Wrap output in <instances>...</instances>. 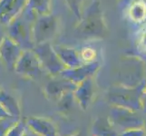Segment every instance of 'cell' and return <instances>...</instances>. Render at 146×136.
<instances>
[{
  "label": "cell",
  "mask_w": 146,
  "mask_h": 136,
  "mask_svg": "<svg viewBox=\"0 0 146 136\" xmlns=\"http://www.w3.org/2000/svg\"><path fill=\"white\" fill-rule=\"evenodd\" d=\"M108 120L113 128L120 133L129 129L144 127L145 114L142 112L114 105L110 111Z\"/></svg>",
  "instance_id": "cell-1"
},
{
  "label": "cell",
  "mask_w": 146,
  "mask_h": 136,
  "mask_svg": "<svg viewBox=\"0 0 146 136\" xmlns=\"http://www.w3.org/2000/svg\"><path fill=\"white\" fill-rule=\"evenodd\" d=\"M26 123L30 129L41 136H58L56 128L54 123L46 119L30 117Z\"/></svg>",
  "instance_id": "cell-2"
},
{
  "label": "cell",
  "mask_w": 146,
  "mask_h": 136,
  "mask_svg": "<svg viewBox=\"0 0 146 136\" xmlns=\"http://www.w3.org/2000/svg\"><path fill=\"white\" fill-rule=\"evenodd\" d=\"M91 134L94 136H119V133L113 128L108 118H98L92 126Z\"/></svg>",
  "instance_id": "cell-3"
},
{
  "label": "cell",
  "mask_w": 146,
  "mask_h": 136,
  "mask_svg": "<svg viewBox=\"0 0 146 136\" xmlns=\"http://www.w3.org/2000/svg\"><path fill=\"white\" fill-rule=\"evenodd\" d=\"M77 100L79 101V103L84 110H86L91 103V99L93 96V90L92 84L90 81H86L83 83L82 86L80 87L76 94H75Z\"/></svg>",
  "instance_id": "cell-4"
},
{
  "label": "cell",
  "mask_w": 146,
  "mask_h": 136,
  "mask_svg": "<svg viewBox=\"0 0 146 136\" xmlns=\"http://www.w3.org/2000/svg\"><path fill=\"white\" fill-rule=\"evenodd\" d=\"M0 104L7 111L9 115L14 117H20V110L18 104L11 97H8L7 95H2L0 97Z\"/></svg>",
  "instance_id": "cell-5"
},
{
  "label": "cell",
  "mask_w": 146,
  "mask_h": 136,
  "mask_svg": "<svg viewBox=\"0 0 146 136\" xmlns=\"http://www.w3.org/2000/svg\"><path fill=\"white\" fill-rule=\"evenodd\" d=\"M20 117H14L9 116L6 118L0 119V136H6L7 132L12 126L16 124Z\"/></svg>",
  "instance_id": "cell-6"
},
{
  "label": "cell",
  "mask_w": 146,
  "mask_h": 136,
  "mask_svg": "<svg viewBox=\"0 0 146 136\" xmlns=\"http://www.w3.org/2000/svg\"><path fill=\"white\" fill-rule=\"evenodd\" d=\"M27 127V123L19 119L18 122L10 128L6 136H24Z\"/></svg>",
  "instance_id": "cell-7"
},
{
  "label": "cell",
  "mask_w": 146,
  "mask_h": 136,
  "mask_svg": "<svg viewBox=\"0 0 146 136\" xmlns=\"http://www.w3.org/2000/svg\"><path fill=\"white\" fill-rule=\"evenodd\" d=\"M119 136H146V132L144 127L133 128L120 133Z\"/></svg>",
  "instance_id": "cell-8"
},
{
  "label": "cell",
  "mask_w": 146,
  "mask_h": 136,
  "mask_svg": "<svg viewBox=\"0 0 146 136\" xmlns=\"http://www.w3.org/2000/svg\"><path fill=\"white\" fill-rule=\"evenodd\" d=\"M142 106H143V113L146 114V90L142 95Z\"/></svg>",
  "instance_id": "cell-9"
},
{
  "label": "cell",
  "mask_w": 146,
  "mask_h": 136,
  "mask_svg": "<svg viewBox=\"0 0 146 136\" xmlns=\"http://www.w3.org/2000/svg\"><path fill=\"white\" fill-rule=\"evenodd\" d=\"M24 136H41V135H39V134H37L36 133H35L32 129H30V128L27 126V130H26V132H25Z\"/></svg>",
  "instance_id": "cell-10"
},
{
  "label": "cell",
  "mask_w": 146,
  "mask_h": 136,
  "mask_svg": "<svg viewBox=\"0 0 146 136\" xmlns=\"http://www.w3.org/2000/svg\"><path fill=\"white\" fill-rule=\"evenodd\" d=\"M9 116H11V115H9V114L7 113V111L1 106V104H0V119L6 118V117H9Z\"/></svg>",
  "instance_id": "cell-11"
},
{
  "label": "cell",
  "mask_w": 146,
  "mask_h": 136,
  "mask_svg": "<svg viewBox=\"0 0 146 136\" xmlns=\"http://www.w3.org/2000/svg\"><path fill=\"white\" fill-rule=\"evenodd\" d=\"M73 136H85V135H84V133H78L74 134V135H73Z\"/></svg>",
  "instance_id": "cell-12"
},
{
  "label": "cell",
  "mask_w": 146,
  "mask_h": 136,
  "mask_svg": "<svg viewBox=\"0 0 146 136\" xmlns=\"http://www.w3.org/2000/svg\"><path fill=\"white\" fill-rule=\"evenodd\" d=\"M144 128H145V132H146V114H145V123H144Z\"/></svg>",
  "instance_id": "cell-13"
},
{
  "label": "cell",
  "mask_w": 146,
  "mask_h": 136,
  "mask_svg": "<svg viewBox=\"0 0 146 136\" xmlns=\"http://www.w3.org/2000/svg\"><path fill=\"white\" fill-rule=\"evenodd\" d=\"M89 136H94V135H92V134H91V135H89Z\"/></svg>",
  "instance_id": "cell-14"
}]
</instances>
